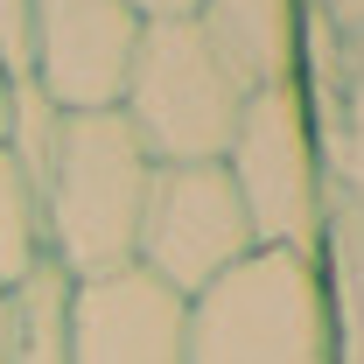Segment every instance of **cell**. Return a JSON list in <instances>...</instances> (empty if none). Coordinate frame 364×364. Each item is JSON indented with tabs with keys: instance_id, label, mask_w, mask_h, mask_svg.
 <instances>
[{
	"instance_id": "cell-1",
	"label": "cell",
	"mask_w": 364,
	"mask_h": 364,
	"mask_svg": "<svg viewBox=\"0 0 364 364\" xmlns=\"http://www.w3.org/2000/svg\"><path fill=\"white\" fill-rule=\"evenodd\" d=\"M154 161L119 119V105L105 112H63L56 161L43 182V252L70 280L134 267V231L147 203Z\"/></svg>"
},
{
	"instance_id": "cell-2",
	"label": "cell",
	"mask_w": 364,
	"mask_h": 364,
	"mask_svg": "<svg viewBox=\"0 0 364 364\" xmlns=\"http://www.w3.org/2000/svg\"><path fill=\"white\" fill-rule=\"evenodd\" d=\"M189 364H336L316 259L259 245L189 294Z\"/></svg>"
},
{
	"instance_id": "cell-3",
	"label": "cell",
	"mask_w": 364,
	"mask_h": 364,
	"mask_svg": "<svg viewBox=\"0 0 364 364\" xmlns=\"http://www.w3.org/2000/svg\"><path fill=\"white\" fill-rule=\"evenodd\" d=\"M245 112V85L225 70V56L203 43V28L182 21H140L127 91H119V119L134 127L154 168L176 161H225L231 134Z\"/></svg>"
},
{
	"instance_id": "cell-4",
	"label": "cell",
	"mask_w": 364,
	"mask_h": 364,
	"mask_svg": "<svg viewBox=\"0 0 364 364\" xmlns=\"http://www.w3.org/2000/svg\"><path fill=\"white\" fill-rule=\"evenodd\" d=\"M225 176L252 218V245L309 252V238H316V134H309L301 77L245 91L238 134L225 147Z\"/></svg>"
},
{
	"instance_id": "cell-5",
	"label": "cell",
	"mask_w": 364,
	"mask_h": 364,
	"mask_svg": "<svg viewBox=\"0 0 364 364\" xmlns=\"http://www.w3.org/2000/svg\"><path fill=\"white\" fill-rule=\"evenodd\" d=\"M252 245V218L231 189L225 161H176L154 168L147 203H140V231H134V267L154 273L161 287H176L182 301L203 294L218 273H231Z\"/></svg>"
},
{
	"instance_id": "cell-6",
	"label": "cell",
	"mask_w": 364,
	"mask_h": 364,
	"mask_svg": "<svg viewBox=\"0 0 364 364\" xmlns=\"http://www.w3.org/2000/svg\"><path fill=\"white\" fill-rule=\"evenodd\" d=\"M134 43H140V14L127 0H36L28 77L63 112H105L127 91Z\"/></svg>"
},
{
	"instance_id": "cell-7",
	"label": "cell",
	"mask_w": 364,
	"mask_h": 364,
	"mask_svg": "<svg viewBox=\"0 0 364 364\" xmlns=\"http://www.w3.org/2000/svg\"><path fill=\"white\" fill-rule=\"evenodd\" d=\"M70 364H189V301L140 267L70 280Z\"/></svg>"
},
{
	"instance_id": "cell-8",
	"label": "cell",
	"mask_w": 364,
	"mask_h": 364,
	"mask_svg": "<svg viewBox=\"0 0 364 364\" xmlns=\"http://www.w3.org/2000/svg\"><path fill=\"white\" fill-rule=\"evenodd\" d=\"M189 21L203 28V43L225 56V70L245 91L294 77V56H301L294 0H196Z\"/></svg>"
},
{
	"instance_id": "cell-9",
	"label": "cell",
	"mask_w": 364,
	"mask_h": 364,
	"mask_svg": "<svg viewBox=\"0 0 364 364\" xmlns=\"http://www.w3.org/2000/svg\"><path fill=\"white\" fill-rule=\"evenodd\" d=\"M14 301V358L7 364H70V273L56 259H36L21 287H7Z\"/></svg>"
},
{
	"instance_id": "cell-10",
	"label": "cell",
	"mask_w": 364,
	"mask_h": 364,
	"mask_svg": "<svg viewBox=\"0 0 364 364\" xmlns=\"http://www.w3.org/2000/svg\"><path fill=\"white\" fill-rule=\"evenodd\" d=\"M56 134H63V105H56V98H49L36 77H14V91H7V134H0V147H7V161H14L21 176L36 182V196H43L49 161H56Z\"/></svg>"
},
{
	"instance_id": "cell-11",
	"label": "cell",
	"mask_w": 364,
	"mask_h": 364,
	"mask_svg": "<svg viewBox=\"0 0 364 364\" xmlns=\"http://www.w3.org/2000/svg\"><path fill=\"white\" fill-rule=\"evenodd\" d=\"M36 259H49L43 252V196L0 147V287H21L36 273Z\"/></svg>"
},
{
	"instance_id": "cell-12",
	"label": "cell",
	"mask_w": 364,
	"mask_h": 364,
	"mask_svg": "<svg viewBox=\"0 0 364 364\" xmlns=\"http://www.w3.org/2000/svg\"><path fill=\"white\" fill-rule=\"evenodd\" d=\"M28 43H36V0H0V63H7V77H28Z\"/></svg>"
},
{
	"instance_id": "cell-13",
	"label": "cell",
	"mask_w": 364,
	"mask_h": 364,
	"mask_svg": "<svg viewBox=\"0 0 364 364\" xmlns=\"http://www.w3.org/2000/svg\"><path fill=\"white\" fill-rule=\"evenodd\" d=\"M140 21H182V14H196V0H127Z\"/></svg>"
},
{
	"instance_id": "cell-14",
	"label": "cell",
	"mask_w": 364,
	"mask_h": 364,
	"mask_svg": "<svg viewBox=\"0 0 364 364\" xmlns=\"http://www.w3.org/2000/svg\"><path fill=\"white\" fill-rule=\"evenodd\" d=\"M14 358V301H7V287H0V364Z\"/></svg>"
},
{
	"instance_id": "cell-15",
	"label": "cell",
	"mask_w": 364,
	"mask_h": 364,
	"mask_svg": "<svg viewBox=\"0 0 364 364\" xmlns=\"http://www.w3.org/2000/svg\"><path fill=\"white\" fill-rule=\"evenodd\" d=\"M7 91H14V77H7V63H0V134H7Z\"/></svg>"
}]
</instances>
